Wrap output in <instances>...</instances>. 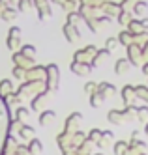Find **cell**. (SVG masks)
<instances>
[{
	"mask_svg": "<svg viewBox=\"0 0 148 155\" xmlns=\"http://www.w3.org/2000/svg\"><path fill=\"white\" fill-rule=\"evenodd\" d=\"M22 84H19V88L15 90V94L19 95L21 101L25 99H32L38 92H41L45 88V82L43 81H21Z\"/></svg>",
	"mask_w": 148,
	"mask_h": 155,
	"instance_id": "6da1fadb",
	"label": "cell"
},
{
	"mask_svg": "<svg viewBox=\"0 0 148 155\" xmlns=\"http://www.w3.org/2000/svg\"><path fill=\"white\" fill-rule=\"evenodd\" d=\"M9 120H11L9 107L6 105L4 97H0V155L4 153V140L9 133Z\"/></svg>",
	"mask_w": 148,
	"mask_h": 155,
	"instance_id": "7a4b0ae2",
	"label": "cell"
},
{
	"mask_svg": "<svg viewBox=\"0 0 148 155\" xmlns=\"http://www.w3.org/2000/svg\"><path fill=\"white\" fill-rule=\"evenodd\" d=\"M60 84V69L56 64H49L45 65V88L49 92H56Z\"/></svg>",
	"mask_w": 148,
	"mask_h": 155,
	"instance_id": "3957f363",
	"label": "cell"
},
{
	"mask_svg": "<svg viewBox=\"0 0 148 155\" xmlns=\"http://www.w3.org/2000/svg\"><path fill=\"white\" fill-rule=\"evenodd\" d=\"M126 54H128V60L131 65H137V68H141L143 62H144V56H143V49L141 45H137V43H129V45L126 47Z\"/></svg>",
	"mask_w": 148,
	"mask_h": 155,
	"instance_id": "277c9868",
	"label": "cell"
},
{
	"mask_svg": "<svg viewBox=\"0 0 148 155\" xmlns=\"http://www.w3.org/2000/svg\"><path fill=\"white\" fill-rule=\"evenodd\" d=\"M96 51H98V47H96V45H86V47H83V49L75 51L71 60H75V62H84V64H90V62H92V58H94V54H96Z\"/></svg>",
	"mask_w": 148,
	"mask_h": 155,
	"instance_id": "5b68a950",
	"label": "cell"
},
{
	"mask_svg": "<svg viewBox=\"0 0 148 155\" xmlns=\"http://www.w3.org/2000/svg\"><path fill=\"white\" fill-rule=\"evenodd\" d=\"M6 47L9 51H17L21 47V28L19 26H11L8 30V39H6Z\"/></svg>",
	"mask_w": 148,
	"mask_h": 155,
	"instance_id": "8992f818",
	"label": "cell"
},
{
	"mask_svg": "<svg viewBox=\"0 0 148 155\" xmlns=\"http://www.w3.org/2000/svg\"><path fill=\"white\" fill-rule=\"evenodd\" d=\"M25 81H43L45 82V65H36L25 69Z\"/></svg>",
	"mask_w": 148,
	"mask_h": 155,
	"instance_id": "52a82bcc",
	"label": "cell"
},
{
	"mask_svg": "<svg viewBox=\"0 0 148 155\" xmlns=\"http://www.w3.org/2000/svg\"><path fill=\"white\" fill-rule=\"evenodd\" d=\"M34 8L38 9V19L45 21L53 15V9H51V2L49 0H34Z\"/></svg>",
	"mask_w": 148,
	"mask_h": 155,
	"instance_id": "ba28073f",
	"label": "cell"
},
{
	"mask_svg": "<svg viewBox=\"0 0 148 155\" xmlns=\"http://www.w3.org/2000/svg\"><path fill=\"white\" fill-rule=\"evenodd\" d=\"M81 121H83V114L81 112H71L70 116L66 118V121H64V131H70V133L79 131Z\"/></svg>",
	"mask_w": 148,
	"mask_h": 155,
	"instance_id": "9c48e42d",
	"label": "cell"
},
{
	"mask_svg": "<svg viewBox=\"0 0 148 155\" xmlns=\"http://www.w3.org/2000/svg\"><path fill=\"white\" fill-rule=\"evenodd\" d=\"M99 13L105 15L109 19H116V15L120 13V6L116 2H111V0H105L103 4L99 6Z\"/></svg>",
	"mask_w": 148,
	"mask_h": 155,
	"instance_id": "30bf717a",
	"label": "cell"
},
{
	"mask_svg": "<svg viewBox=\"0 0 148 155\" xmlns=\"http://www.w3.org/2000/svg\"><path fill=\"white\" fill-rule=\"evenodd\" d=\"M143 151H146V144H144L143 140H139V138H129L128 148L124 150L122 155H139V153H143Z\"/></svg>",
	"mask_w": 148,
	"mask_h": 155,
	"instance_id": "8fae6325",
	"label": "cell"
},
{
	"mask_svg": "<svg viewBox=\"0 0 148 155\" xmlns=\"http://www.w3.org/2000/svg\"><path fill=\"white\" fill-rule=\"evenodd\" d=\"M92 69H94L92 65L84 64V62H75V60H71V64H70V71L73 75H77V77H86V75L92 73Z\"/></svg>",
	"mask_w": 148,
	"mask_h": 155,
	"instance_id": "7c38bea8",
	"label": "cell"
},
{
	"mask_svg": "<svg viewBox=\"0 0 148 155\" xmlns=\"http://www.w3.org/2000/svg\"><path fill=\"white\" fill-rule=\"evenodd\" d=\"M11 62H13V65H19V68H25V69H28V68H32L34 64V58H28V56H25L22 52H19V51H13V54H11Z\"/></svg>",
	"mask_w": 148,
	"mask_h": 155,
	"instance_id": "4fadbf2b",
	"label": "cell"
},
{
	"mask_svg": "<svg viewBox=\"0 0 148 155\" xmlns=\"http://www.w3.org/2000/svg\"><path fill=\"white\" fill-rule=\"evenodd\" d=\"M62 32H64V38L70 41V43H77L79 39H81V32H79V28H77L75 25L66 23L64 28H62Z\"/></svg>",
	"mask_w": 148,
	"mask_h": 155,
	"instance_id": "5bb4252c",
	"label": "cell"
},
{
	"mask_svg": "<svg viewBox=\"0 0 148 155\" xmlns=\"http://www.w3.org/2000/svg\"><path fill=\"white\" fill-rule=\"evenodd\" d=\"M47 94H49V90H47V88H43L41 92H38L36 95H34V97L30 99V110H36V112H40L41 107H43L45 97H47Z\"/></svg>",
	"mask_w": 148,
	"mask_h": 155,
	"instance_id": "9a60e30c",
	"label": "cell"
},
{
	"mask_svg": "<svg viewBox=\"0 0 148 155\" xmlns=\"http://www.w3.org/2000/svg\"><path fill=\"white\" fill-rule=\"evenodd\" d=\"M122 101H124V107L126 105H135L137 101V94H135V86L128 84L122 88Z\"/></svg>",
	"mask_w": 148,
	"mask_h": 155,
	"instance_id": "2e32d148",
	"label": "cell"
},
{
	"mask_svg": "<svg viewBox=\"0 0 148 155\" xmlns=\"http://www.w3.org/2000/svg\"><path fill=\"white\" fill-rule=\"evenodd\" d=\"M17 15H19V9L13 8V6H6V8L0 9V19L6 21V23H13L17 19Z\"/></svg>",
	"mask_w": 148,
	"mask_h": 155,
	"instance_id": "e0dca14e",
	"label": "cell"
},
{
	"mask_svg": "<svg viewBox=\"0 0 148 155\" xmlns=\"http://www.w3.org/2000/svg\"><path fill=\"white\" fill-rule=\"evenodd\" d=\"M126 30L129 32L131 36H141V34H146V30L143 28L141 25V19H131L129 23L126 25Z\"/></svg>",
	"mask_w": 148,
	"mask_h": 155,
	"instance_id": "ac0fdd59",
	"label": "cell"
},
{
	"mask_svg": "<svg viewBox=\"0 0 148 155\" xmlns=\"http://www.w3.org/2000/svg\"><path fill=\"white\" fill-rule=\"evenodd\" d=\"M17 135H19V138H22L25 142H28L30 138H34V137H36V129H34L32 125H28L26 121H25V124H22V125L19 127Z\"/></svg>",
	"mask_w": 148,
	"mask_h": 155,
	"instance_id": "d6986e66",
	"label": "cell"
},
{
	"mask_svg": "<svg viewBox=\"0 0 148 155\" xmlns=\"http://www.w3.org/2000/svg\"><path fill=\"white\" fill-rule=\"evenodd\" d=\"M71 135H73V133H70V131H62L60 135H56V144H58L60 150H66V148L73 146V144H71Z\"/></svg>",
	"mask_w": 148,
	"mask_h": 155,
	"instance_id": "ffe728a7",
	"label": "cell"
},
{
	"mask_svg": "<svg viewBox=\"0 0 148 155\" xmlns=\"http://www.w3.org/2000/svg\"><path fill=\"white\" fill-rule=\"evenodd\" d=\"M79 15H81L83 19H94L99 15V8H92V6H79L77 8Z\"/></svg>",
	"mask_w": 148,
	"mask_h": 155,
	"instance_id": "44dd1931",
	"label": "cell"
},
{
	"mask_svg": "<svg viewBox=\"0 0 148 155\" xmlns=\"http://www.w3.org/2000/svg\"><path fill=\"white\" fill-rule=\"evenodd\" d=\"M96 92H99L101 95H112V94H116V86L115 84H111V82H96Z\"/></svg>",
	"mask_w": 148,
	"mask_h": 155,
	"instance_id": "7402d4cb",
	"label": "cell"
},
{
	"mask_svg": "<svg viewBox=\"0 0 148 155\" xmlns=\"http://www.w3.org/2000/svg\"><path fill=\"white\" fill-rule=\"evenodd\" d=\"M26 150H28V153L30 155H40L41 151H43V144H41V140L40 138H30L28 142H26Z\"/></svg>",
	"mask_w": 148,
	"mask_h": 155,
	"instance_id": "603a6c76",
	"label": "cell"
},
{
	"mask_svg": "<svg viewBox=\"0 0 148 155\" xmlns=\"http://www.w3.org/2000/svg\"><path fill=\"white\" fill-rule=\"evenodd\" d=\"M107 120H109V124H112V125H122L124 124L122 110L120 108H111L109 114H107Z\"/></svg>",
	"mask_w": 148,
	"mask_h": 155,
	"instance_id": "cb8c5ba5",
	"label": "cell"
},
{
	"mask_svg": "<svg viewBox=\"0 0 148 155\" xmlns=\"http://www.w3.org/2000/svg\"><path fill=\"white\" fill-rule=\"evenodd\" d=\"M112 142H115V135H112V131H101V137L96 142V146L98 148H107L109 144H112Z\"/></svg>",
	"mask_w": 148,
	"mask_h": 155,
	"instance_id": "d4e9b609",
	"label": "cell"
},
{
	"mask_svg": "<svg viewBox=\"0 0 148 155\" xmlns=\"http://www.w3.org/2000/svg\"><path fill=\"white\" fill-rule=\"evenodd\" d=\"M109 56H111V52H109L107 49H98L96 54H94V58H92V62H90V65H92V68H96V65H99L101 62H105Z\"/></svg>",
	"mask_w": 148,
	"mask_h": 155,
	"instance_id": "484cf974",
	"label": "cell"
},
{
	"mask_svg": "<svg viewBox=\"0 0 148 155\" xmlns=\"http://www.w3.org/2000/svg\"><path fill=\"white\" fill-rule=\"evenodd\" d=\"M17 138H15V135H11V133H8L6 135V140H4V153L2 155H8V153H11L15 148H17Z\"/></svg>",
	"mask_w": 148,
	"mask_h": 155,
	"instance_id": "4316f807",
	"label": "cell"
},
{
	"mask_svg": "<svg viewBox=\"0 0 148 155\" xmlns=\"http://www.w3.org/2000/svg\"><path fill=\"white\" fill-rule=\"evenodd\" d=\"M56 118V112L54 110H40V118H38V121H40V125H47V124H51V121Z\"/></svg>",
	"mask_w": 148,
	"mask_h": 155,
	"instance_id": "83f0119b",
	"label": "cell"
},
{
	"mask_svg": "<svg viewBox=\"0 0 148 155\" xmlns=\"http://www.w3.org/2000/svg\"><path fill=\"white\" fill-rule=\"evenodd\" d=\"M146 9H148V4L144 2V0H137V2H135V6L131 8V13L135 15V17H144L146 15Z\"/></svg>",
	"mask_w": 148,
	"mask_h": 155,
	"instance_id": "f1b7e54d",
	"label": "cell"
},
{
	"mask_svg": "<svg viewBox=\"0 0 148 155\" xmlns=\"http://www.w3.org/2000/svg\"><path fill=\"white\" fill-rule=\"evenodd\" d=\"M129 68H131V64H129L128 58H118V60L115 62V73H116V75H124Z\"/></svg>",
	"mask_w": 148,
	"mask_h": 155,
	"instance_id": "f546056e",
	"label": "cell"
},
{
	"mask_svg": "<svg viewBox=\"0 0 148 155\" xmlns=\"http://www.w3.org/2000/svg\"><path fill=\"white\" fill-rule=\"evenodd\" d=\"M135 112H137V105H126L122 108V116H124V124L135 120Z\"/></svg>",
	"mask_w": 148,
	"mask_h": 155,
	"instance_id": "4dcf8cb0",
	"label": "cell"
},
{
	"mask_svg": "<svg viewBox=\"0 0 148 155\" xmlns=\"http://www.w3.org/2000/svg\"><path fill=\"white\" fill-rule=\"evenodd\" d=\"M15 88H13V82L11 79H2L0 81V97H6L8 94H11Z\"/></svg>",
	"mask_w": 148,
	"mask_h": 155,
	"instance_id": "1f68e13d",
	"label": "cell"
},
{
	"mask_svg": "<svg viewBox=\"0 0 148 155\" xmlns=\"http://www.w3.org/2000/svg\"><path fill=\"white\" fill-rule=\"evenodd\" d=\"M94 146H96L94 142H90L88 138H84V142L77 146V153H83V155H92V150H94Z\"/></svg>",
	"mask_w": 148,
	"mask_h": 155,
	"instance_id": "d6a6232c",
	"label": "cell"
},
{
	"mask_svg": "<svg viewBox=\"0 0 148 155\" xmlns=\"http://www.w3.org/2000/svg\"><path fill=\"white\" fill-rule=\"evenodd\" d=\"M105 95H101L99 92H94V94H90V107L92 108H99L101 105L105 103Z\"/></svg>",
	"mask_w": 148,
	"mask_h": 155,
	"instance_id": "836d02e7",
	"label": "cell"
},
{
	"mask_svg": "<svg viewBox=\"0 0 148 155\" xmlns=\"http://www.w3.org/2000/svg\"><path fill=\"white\" fill-rule=\"evenodd\" d=\"M30 112H32V110L30 108H26V107H17V110H15V114L13 116H11V118H17L19 121H26L28 118H30Z\"/></svg>",
	"mask_w": 148,
	"mask_h": 155,
	"instance_id": "e575fe53",
	"label": "cell"
},
{
	"mask_svg": "<svg viewBox=\"0 0 148 155\" xmlns=\"http://www.w3.org/2000/svg\"><path fill=\"white\" fill-rule=\"evenodd\" d=\"M66 23H70V25H79V23H83V17L79 15L77 9H73V12H67L66 13Z\"/></svg>",
	"mask_w": 148,
	"mask_h": 155,
	"instance_id": "d590c367",
	"label": "cell"
},
{
	"mask_svg": "<svg viewBox=\"0 0 148 155\" xmlns=\"http://www.w3.org/2000/svg\"><path fill=\"white\" fill-rule=\"evenodd\" d=\"M116 39H118V43H120V45H124V47H128L129 43H133V36L129 34L128 30H122L120 34L116 36Z\"/></svg>",
	"mask_w": 148,
	"mask_h": 155,
	"instance_id": "8d00e7d4",
	"label": "cell"
},
{
	"mask_svg": "<svg viewBox=\"0 0 148 155\" xmlns=\"http://www.w3.org/2000/svg\"><path fill=\"white\" fill-rule=\"evenodd\" d=\"M4 101H6V105L11 108V107H19L21 105V99H19V95L15 94V90L11 92V94H8L6 97H4Z\"/></svg>",
	"mask_w": 148,
	"mask_h": 155,
	"instance_id": "74e56055",
	"label": "cell"
},
{
	"mask_svg": "<svg viewBox=\"0 0 148 155\" xmlns=\"http://www.w3.org/2000/svg\"><path fill=\"white\" fill-rule=\"evenodd\" d=\"M131 19H133V13H131V12H124V9H120V13L116 15V21H118L122 26H126Z\"/></svg>",
	"mask_w": 148,
	"mask_h": 155,
	"instance_id": "f35d334b",
	"label": "cell"
},
{
	"mask_svg": "<svg viewBox=\"0 0 148 155\" xmlns=\"http://www.w3.org/2000/svg\"><path fill=\"white\" fill-rule=\"evenodd\" d=\"M135 94H137V99H143L148 105V86H144V84L135 86Z\"/></svg>",
	"mask_w": 148,
	"mask_h": 155,
	"instance_id": "ab89813d",
	"label": "cell"
},
{
	"mask_svg": "<svg viewBox=\"0 0 148 155\" xmlns=\"http://www.w3.org/2000/svg\"><path fill=\"white\" fill-rule=\"evenodd\" d=\"M135 120H139V121H148V105L144 107H137V112H135Z\"/></svg>",
	"mask_w": 148,
	"mask_h": 155,
	"instance_id": "60d3db41",
	"label": "cell"
},
{
	"mask_svg": "<svg viewBox=\"0 0 148 155\" xmlns=\"http://www.w3.org/2000/svg\"><path fill=\"white\" fill-rule=\"evenodd\" d=\"M84 138H86V133H83V131H75L73 135H71V144L77 148L79 144H83V142H84Z\"/></svg>",
	"mask_w": 148,
	"mask_h": 155,
	"instance_id": "b9f144b4",
	"label": "cell"
},
{
	"mask_svg": "<svg viewBox=\"0 0 148 155\" xmlns=\"http://www.w3.org/2000/svg\"><path fill=\"white\" fill-rule=\"evenodd\" d=\"M115 146H112V153L115 155H122L124 153V150L128 148V142L126 140H116V142H112Z\"/></svg>",
	"mask_w": 148,
	"mask_h": 155,
	"instance_id": "7bdbcfd3",
	"label": "cell"
},
{
	"mask_svg": "<svg viewBox=\"0 0 148 155\" xmlns=\"http://www.w3.org/2000/svg\"><path fill=\"white\" fill-rule=\"evenodd\" d=\"M19 52H22L28 58H36V47H34V45H21Z\"/></svg>",
	"mask_w": 148,
	"mask_h": 155,
	"instance_id": "ee69618b",
	"label": "cell"
},
{
	"mask_svg": "<svg viewBox=\"0 0 148 155\" xmlns=\"http://www.w3.org/2000/svg\"><path fill=\"white\" fill-rule=\"evenodd\" d=\"M120 45V43H118V39L115 38V36H111V38H107L105 39V49L109 51V52H112V51H116V47Z\"/></svg>",
	"mask_w": 148,
	"mask_h": 155,
	"instance_id": "f6af8a7d",
	"label": "cell"
},
{
	"mask_svg": "<svg viewBox=\"0 0 148 155\" xmlns=\"http://www.w3.org/2000/svg\"><path fill=\"white\" fill-rule=\"evenodd\" d=\"M34 8V0H19L17 2V9L19 12H28Z\"/></svg>",
	"mask_w": 148,
	"mask_h": 155,
	"instance_id": "bcb514c9",
	"label": "cell"
},
{
	"mask_svg": "<svg viewBox=\"0 0 148 155\" xmlns=\"http://www.w3.org/2000/svg\"><path fill=\"white\" fill-rule=\"evenodd\" d=\"M11 75H13V79H15V81H25V68L13 65V69H11Z\"/></svg>",
	"mask_w": 148,
	"mask_h": 155,
	"instance_id": "7dc6e473",
	"label": "cell"
},
{
	"mask_svg": "<svg viewBox=\"0 0 148 155\" xmlns=\"http://www.w3.org/2000/svg\"><path fill=\"white\" fill-rule=\"evenodd\" d=\"M99 137H101V129H98V127H94V129H90V133L86 135V138L90 140V142H98L99 140Z\"/></svg>",
	"mask_w": 148,
	"mask_h": 155,
	"instance_id": "c3c4849f",
	"label": "cell"
},
{
	"mask_svg": "<svg viewBox=\"0 0 148 155\" xmlns=\"http://www.w3.org/2000/svg\"><path fill=\"white\" fill-rule=\"evenodd\" d=\"M8 155H30V153L26 150V144H17V148L11 151V153H8Z\"/></svg>",
	"mask_w": 148,
	"mask_h": 155,
	"instance_id": "681fc988",
	"label": "cell"
},
{
	"mask_svg": "<svg viewBox=\"0 0 148 155\" xmlns=\"http://www.w3.org/2000/svg\"><path fill=\"white\" fill-rule=\"evenodd\" d=\"M105 0H79V6H92V8H99Z\"/></svg>",
	"mask_w": 148,
	"mask_h": 155,
	"instance_id": "f907efd6",
	"label": "cell"
},
{
	"mask_svg": "<svg viewBox=\"0 0 148 155\" xmlns=\"http://www.w3.org/2000/svg\"><path fill=\"white\" fill-rule=\"evenodd\" d=\"M135 2H137V0H122V2H118V6H120V9H124V12H131Z\"/></svg>",
	"mask_w": 148,
	"mask_h": 155,
	"instance_id": "816d5d0a",
	"label": "cell"
},
{
	"mask_svg": "<svg viewBox=\"0 0 148 155\" xmlns=\"http://www.w3.org/2000/svg\"><path fill=\"white\" fill-rule=\"evenodd\" d=\"M83 21L86 23V26H88L90 32H98V30H99V25L96 23V17H94V19H83Z\"/></svg>",
	"mask_w": 148,
	"mask_h": 155,
	"instance_id": "f5cc1de1",
	"label": "cell"
},
{
	"mask_svg": "<svg viewBox=\"0 0 148 155\" xmlns=\"http://www.w3.org/2000/svg\"><path fill=\"white\" fill-rule=\"evenodd\" d=\"M94 92H96V82H94V81H88V82L84 84V94L90 95V94H94Z\"/></svg>",
	"mask_w": 148,
	"mask_h": 155,
	"instance_id": "db71d44e",
	"label": "cell"
},
{
	"mask_svg": "<svg viewBox=\"0 0 148 155\" xmlns=\"http://www.w3.org/2000/svg\"><path fill=\"white\" fill-rule=\"evenodd\" d=\"M111 21H112V19H109V17H105V15H101V13L96 17V23H98L99 26H103V25H109Z\"/></svg>",
	"mask_w": 148,
	"mask_h": 155,
	"instance_id": "11a10c76",
	"label": "cell"
},
{
	"mask_svg": "<svg viewBox=\"0 0 148 155\" xmlns=\"http://www.w3.org/2000/svg\"><path fill=\"white\" fill-rule=\"evenodd\" d=\"M141 49H143V56H144V62L148 60V38L144 39V43L141 45Z\"/></svg>",
	"mask_w": 148,
	"mask_h": 155,
	"instance_id": "9f6ffc18",
	"label": "cell"
},
{
	"mask_svg": "<svg viewBox=\"0 0 148 155\" xmlns=\"http://www.w3.org/2000/svg\"><path fill=\"white\" fill-rule=\"evenodd\" d=\"M141 71H143V75H146V77H148V60H146V62H143Z\"/></svg>",
	"mask_w": 148,
	"mask_h": 155,
	"instance_id": "6f0895ef",
	"label": "cell"
},
{
	"mask_svg": "<svg viewBox=\"0 0 148 155\" xmlns=\"http://www.w3.org/2000/svg\"><path fill=\"white\" fill-rule=\"evenodd\" d=\"M141 25H143V28L148 32V19H144V17H141Z\"/></svg>",
	"mask_w": 148,
	"mask_h": 155,
	"instance_id": "680465c9",
	"label": "cell"
},
{
	"mask_svg": "<svg viewBox=\"0 0 148 155\" xmlns=\"http://www.w3.org/2000/svg\"><path fill=\"white\" fill-rule=\"evenodd\" d=\"M143 131H144V135L148 137V121H144V129H143Z\"/></svg>",
	"mask_w": 148,
	"mask_h": 155,
	"instance_id": "91938a15",
	"label": "cell"
},
{
	"mask_svg": "<svg viewBox=\"0 0 148 155\" xmlns=\"http://www.w3.org/2000/svg\"><path fill=\"white\" fill-rule=\"evenodd\" d=\"M131 138H139V131H133L131 133Z\"/></svg>",
	"mask_w": 148,
	"mask_h": 155,
	"instance_id": "94428289",
	"label": "cell"
},
{
	"mask_svg": "<svg viewBox=\"0 0 148 155\" xmlns=\"http://www.w3.org/2000/svg\"><path fill=\"white\" fill-rule=\"evenodd\" d=\"M139 155H148V153H146V151H143V153H139Z\"/></svg>",
	"mask_w": 148,
	"mask_h": 155,
	"instance_id": "6125c7cd",
	"label": "cell"
},
{
	"mask_svg": "<svg viewBox=\"0 0 148 155\" xmlns=\"http://www.w3.org/2000/svg\"><path fill=\"white\" fill-rule=\"evenodd\" d=\"M92 155H103V153H92Z\"/></svg>",
	"mask_w": 148,
	"mask_h": 155,
	"instance_id": "be15d7a7",
	"label": "cell"
},
{
	"mask_svg": "<svg viewBox=\"0 0 148 155\" xmlns=\"http://www.w3.org/2000/svg\"><path fill=\"white\" fill-rule=\"evenodd\" d=\"M49 2H56V0H49Z\"/></svg>",
	"mask_w": 148,
	"mask_h": 155,
	"instance_id": "e7e4bbea",
	"label": "cell"
},
{
	"mask_svg": "<svg viewBox=\"0 0 148 155\" xmlns=\"http://www.w3.org/2000/svg\"><path fill=\"white\" fill-rule=\"evenodd\" d=\"M146 86H148V84H146Z\"/></svg>",
	"mask_w": 148,
	"mask_h": 155,
	"instance_id": "03108f58",
	"label": "cell"
}]
</instances>
